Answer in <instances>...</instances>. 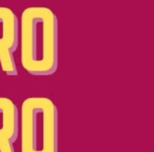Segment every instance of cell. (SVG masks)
Returning <instances> with one entry per match:
<instances>
[{
	"label": "cell",
	"mask_w": 154,
	"mask_h": 152,
	"mask_svg": "<svg viewBox=\"0 0 154 152\" xmlns=\"http://www.w3.org/2000/svg\"><path fill=\"white\" fill-rule=\"evenodd\" d=\"M21 66L34 76H49L58 67V21L45 7H31L21 14L19 43Z\"/></svg>",
	"instance_id": "obj_1"
},
{
	"label": "cell",
	"mask_w": 154,
	"mask_h": 152,
	"mask_svg": "<svg viewBox=\"0 0 154 152\" xmlns=\"http://www.w3.org/2000/svg\"><path fill=\"white\" fill-rule=\"evenodd\" d=\"M21 152H58V110L47 97H30L19 113Z\"/></svg>",
	"instance_id": "obj_2"
},
{
	"label": "cell",
	"mask_w": 154,
	"mask_h": 152,
	"mask_svg": "<svg viewBox=\"0 0 154 152\" xmlns=\"http://www.w3.org/2000/svg\"><path fill=\"white\" fill-rule=\"evenodd\" d=\"M19 43V20L11 9L0 7V66L9 76L18 74L14 53Z\"/></svg>",
	"instance_id": "obj_3"
},
{
	"label": "cell",
	"mask_w": 154,
	"mask_h": 152,
	"mask_svg": "<svg viewBox=\"0 0 154 152\" xmlns=\"http://www.w3.org/2000/svg\"><path fill=\"white\" fill-rule=\"evenodd\" d=\"M19 135V110L13 101L0 97V152H15Z\"/></svg>",
	"instance_id": "obj_4"
}]
</instances>
